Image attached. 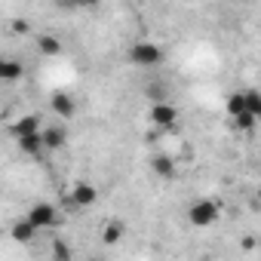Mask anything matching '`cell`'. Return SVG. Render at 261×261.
Returning a JSON list of instances; mask_svg holds the SVG:
<instances>
[{
    "label": "cell",
    "mask_w": 261,
    "mask_h": 261,
    "mask_svg": "<svg viewBox=\"0 0 261 261\" xmlns=\"http://www.w3.org/2000/svg\"><path fill=\"white\" fill-rule=\"evenodd\" d=\"M188 221H191L194 227H209V224H215V221H218V203L209 200V197L194 200V203L188 206Z\"/></svg>",
    "instance_id": "obj_1"
},
{
    "label": "cell",
    "mask_w": 261,
    "mask_h": 261,
    "mask_svg": "<svg viewBox=\"0 0 261 261\" xmlns=\"http://www.w3.org/2000/svg\"><path fill=\"white\" fill-rule=\"evenodd\" d=\"M129 62L139 65V68H157L163 62V46H157L151 40H139V43H133V49H129Z\"/></svg>",
    "instance_id": "obj_2"
},
{
    "label": "cell",
    "mask_w": 261,
    "mask_h": 261,
    "mask_svg": "<svg viewBox=\"0 0 261 261\" xmlns=\"http://www.w3.org/2000/svg\"><path fill=\"white\" fill-rule=\"evenodd\" d=\"M37 230H46V227H59V221H62V215H59V209L53 206V203H34L31 209H28V215H25Z\"/></svg>",
    "instance_id": "obj_3"
},
{
    "label": "cell",
    "mask_w": 261,
    "mask_h": 261,
    "mask_svg": "<svg viewBox=\"0 0 261 261\" xmlns=\"http://www.w3.org/2000/svg\"><path fill=\"white\" fill-rule=\"evenodd\" d=\"M148 117H151V123H154L157 129H172V126L178 123V111H175V105H169V101H154Z\"/></svg>",
    "instance_id": "obj_4"
},
{
    "label": "cell",
    "mask_w": 261,
    "mask_h": 261,
    "mask_svg": "<svg viewBox=\"0 0 261 261\" xmlns=\"http://www.w3.org/2000/svg\"><path fill=\"white\" fill-rule=\"evenodd\" d=\"M95 200H98V191H95V185H89V181H77V185L68 191V203L77 206V209H89Z\"/></svg>",
    "instance_id": "obj_5"
},
{
    "label": "cell",
    "mask_w": 261,
    "mask_h": 261,
    "mask_svg": "<svg viewBox=\"0 0 261 261\" xmlns=\"http://www.w3.org/2000/svg\"><path fill=\"white\" fill-rule=\"evenodd\" d=\"M40 142H43V151H62L68 145V129L62 123H53V126H43L40 129Z\"/></svg>",
    "instance_id": "obj_6"
},
{
    "label": "cell",
    "mask_w": 261,
    "mask_h": 261,
    "mask_svg": "<svg viewBox=\"0 0 261 261\" xmlns=\"http://www.w3.org/2000/svg\"><path fill=\"white\" fill-rule=\"evenodd\" d=\"M25 77V62L16 56H0V83H16Z\"/></svg>",
    "instance_id": "obj_7"
},
{
    "label": "cell",
    "mask_w": 261,
    "mask_h": 261,
    "mask_svg": "<svg viewBox=\"0 0 261 261\" xmlns=\"http://www.w3.org/2000/svg\"><path fill=\"white\" fill-rule=\"evenodd\" d=\"M40 117H34V114H25V117H19L13 126H10V133L16 136V139H25V136H37L40 133Z\"/></svg>",
    "instance_id": "obj_8"
},
{
    "label": "cell",
    "mask_w": 261,
    "mask_h": 261,
    "mask_svg": "<svg viewBox=\"0 0 261 261\" xmlns=\"http://www.w3.org/2000/svg\"><path fill=\"white\" fill-rule=\"evenodd\" d=\"M10 237H13L19 246H28V243H34L37 227H34L28 218H16V221H13V227H10Z\"/></svg>",
    "instance_id": "obj_9"
},
{
    "label": "cell",
    "mask_w": 261,
    "mask_h": 261,
    "mask_svg": "<svg viewBox=\"0 0 261 261\" xmlns=\"http://www.w3.org/2000/svg\"><path fill=\"white\" fill-rule=\"evenodd\" d=\"M151 172L160 175V178H175L178 175V166H175V160L169 154H154L151 157Z\"/></svg>",
    "instance_id": "obj_10"
},
{
    "label": "cell",
    "mask_w": 261,
    "mask_h": 261,
    "mask_svg": "<svg viewBox=\"0 0 261 261\" xmlns=\"http://www.w3.org/2000/svg\"><path fill=\"white\" fill-rule=\"evenodd\" d=\"M53 111H56V117H59V120H65V123H68V120L77 114V101H74L71 95L59 92V95L53 98Z\"/></svg>",
    "instance_id": "obj_11"
},
{
    "label": "cell",
    "mask_w": 261,
    "mask_h": 261,
    "mask_svg": "<svg viewBox=\"0 0 261 261\" xmlns=\"http://www.w3.org/2000/svg\"><path fill=\"white\" fill-rule=\"evenodd\" d=\"M16 145H19V151H22L25 157H37V154L43 151L40 133H37V136H25V139H16Z\"/></svg>",
    "instance_id": "obj_12"
},
{
    "label": "cell",
    "mask_w": 261,
    "mask_h": 261,
    "mask_svg": "<svg viewBox=\"0 0 261 261\" xmlns=\"http://www.w3.org/2000/svg\"><path fill=\"white\" fill-rule=\"evenodd\" d=\"M123 230H126V227H123V221H120V218H114V221H108V224H105L101 240H105L108 246H114V243H120V240H123Z\"/></svg>",
    "instance_id": "obj_13"
},
{
    "label": "cell",
    "mask_w": 261,
    "mask_h": 261,
    "mask_svg": "<svg viewBox=\"0 0 261 261\" xmlns=\"http://www.w3.org/2000/svg\"><path fill=\"white\" fill-rule=\"evenodd\" d=\"M37 49H40L43 56H59V53H62V40L53 37V34H40V37H37Z\"/></svg>",
    "instance_id": "obj_14"
},
{
    "label": "cell",
    "mask_w": 261,
    "mask_h": 261,
    "mask_svg": "<svg viewBox=\"0 0 261 261\" xmlns=\"http://www.w3.org/2000/svg\"><path fill=\"white\" fill-rule=\"evenodd\" d=\"M243 105H246V114L261 117V92L258 89H246L243 92Z\"/></svg>",
    "instance_id": "obj_15"
},
{
    "label": "cell",
    "mask_w": 261,
    "mask_h": 261,
    "mask_svg": "<svg viewBox=\"0 0 261 261\" xmlns=\"http://www.w3.org/2000/svg\"><path fill=\"white\" fill-rule=\"evenodd\" d=\"M227 114H230V117H240V114H246L243 92H230V95H227Z\"/></svg>",
    "instance_id": "obj_16"
},
{
    "label": "cell",
    "mask_w": 261,
    "mask_h": 261,
    "mask_svg": "<svg viewBox=\"0 0 261 261\" xmlns=\"http://www.w3.org/2000/svg\"><path fill=\"white\" fill-rule=\"evenodd\" d=\"M53 258H56V261H71V246H68L65 240H56V243H53Z\"/></svg>",
    "instance_id": "obj_17"
},
{
    "label": "cell",
    "mask_w": 261,
    "mask_h": 261,
    "mask_svg": "<svg viewBox=\"0 0 261 261\" xmlns=\"http://www.w3.org/2000/svg\"><path fill=\"white\" fill-rule=\"evenodd\" d=\"M255 120H258V117H252V114H240V117H233V126L243 129V133H252V129H255Z\"/></svg>",
    "instance_id": "obj_18"
}]
</instances>
